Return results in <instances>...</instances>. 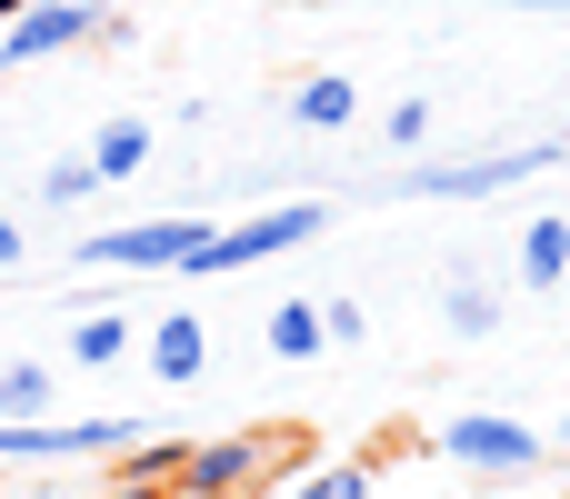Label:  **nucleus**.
<instances>
[{
	"label": "nucleus",
	"mask_w": 570,
	"mask_h": 499,
	"mask_svg": "<svg viewBox=\"0 0 570 499\" xmlns=\"http://www.w3.org/2000/svg\"><path fill=\"white\" fill-rule=\"evenodd\" d=\"M281 460H311L301 430H240V440H190V460L170 470L180 499H261L281 480Z\"/></svg>",
	"instance_id": "obj_1"
},
{
	"label": "nucleus",
	"mask_w": 570,
	"mask_h": 499,
	"mask_svg": "<svg viewBox=\"0 0 570 499\" xmlns=\"http://www.w3.org/2000/svg\"><path fill=\"white\" fill-rule=\"evenodd\" d=\"M321 230H331V200H281V210H250L240 230H210V250H200L180 280H230V270H261V260L301 250V240H321Z\"/></svg>",
	"instance_id": "obj_2"
},
{
	"label": "nucleus",
	"mask_w": 570,
	"mask_h": 499,
	"mask_svg": "<svg viewBox=\"0 0 570 499\" xmlns=\"http://www.w3.org/2000/svg\"><path fill=\"white\" fill-rule=\"evenodd\" d=\"M210 250V220H140V230H80L90 270H190Z\"/></svg>",
	"instance_id": "obj_3"
},
{
	"label": "nucleus",
	"mask_w": 570,
	"mask_h": 499,
	"mask_svg": "<svg viewBox=\"0 0 570 499\" xmlns=\"http://www.w3.org/2000/svg\"><path fill=\"white\" fill-rule=\"evenodd\" d=\"M561 150H570V140H531V150H491V160H431V170H411V190H421V200H501V190L541 180V170H551Z\"/></svg>",
	"instance_id": "obj_4"
},
{
	"label": "nucleus",
	"mask_w": 570,
	"mask_h": 499,
	"mask_svg": "<svg viewBox=\"0 0 570 499\" xmlns=\"http://www.w3.org/2000/svg\"><path fill=\"white\" fill-rule=\"evenodd\" d=\"M100 30H110L100 0H30L20 20H0V70H30V60H50L70 40H100Z\"/></svg>",
	"instance_id": "obj_5"
},
{
	"label": "nucleus",
	"mask_w": 570,
	"mask_h": 499,
	"mask_svg": "<svg viewBox=\"0 0 570 499\" xmlns=\"http://www.w3.org/2000/svg\"><path fill=\"white\" fill-rule=\"evenodd\" d=\"M130 420H0V460H120Z\"/></svg>",
	"instance_id": "obj_6"
},
{
	"label": "nucleus",
	"mask_w": 570,
	"mask_h": 499,
	"mask_svg": "<svg viewBox=\"0 0 570 499\" xmlns=\"http://www.w3.org/2000/svg\"><path fill=\"white\" fill-rule=\"evenodd\" d=\"M441 460L511 480V470H541V430H521V420H501V410H461V420L441 430Z\"/></svg>",
	"instance_id": "obj_7"
},
{
	"label": "nucleus",
	"mask_w": 570,
	"mask_h": 499,
	"mask_svg": "<svg viewBox=\"0 0 570 499\" xmlns=\"http://www.w3.org/2000/svg\"><path fill=\"white\" fill-rule=\"evenodd\" d=\"M200 360H210L200 310H160V330H150V380H160V390H190V380H200Z\"/></svg>",
	"instance_id": "obj_8"
},
{
	"label": "nucleus",
	"mask_w": 570,
	"mask_h": 499,
	"mask_svg": "<svg viewBox=\"0 0 570 499\" xmlns=\"http://www.w3.org/2000/svg\"><path fill=\"white\" fill-rule=\"evenodd\" d=\"M561 280H570V220L541 210V220H521V290H561Z\"/></svg>",
	"instance_id": "obj_9"
},
{
	"label": "nucleus",
	"mask_w": 570,
	"mask_h": 499,
	"mask_svg": "<svg viewBox=\"0 0 570 499\" xmlns=\"http://www.w3.org/2000/svg\"><path fill=\"white\" fill-rule=\"evenodd\" d=\"M351 110H361V90H351L341 70H321V80L291 90V120H301V130H351Z\"/></svg>",
	"instance_id": "obj_10"
},
{
	"label": "nucleus",
	"mask_w": 570,
	"mask_h": 499,
	"mask_svg": "<svg viewBox=\"0 0 570 499\" xmlns=\"http://www.w3.org/2000/svg\"><path fill=\"white\" fill-rule=\"evenodd\" d=\"M261 340H271V360H321L331 340H321V300H281L271 320H261Z\"/></svg>",
	"instance_id": "obj_11"
},
{
	"label": "nucleus",
	"mask_w": 570,
	"mask_h": 499,
	"mask_svg": "<svg viewBox=\"0 0 570 499\" xmlns=\"http://www.w3.org/2000/svg\"><path fill=\"white\" fill-rule=\"evenodd\" d=\"M150 160V120H100V140H90V170L100 180H130Z\"/></svg>",
	"instance_id": "obj_12"
},
{
	"label": "nucleus",
	"mask_w": 570,
	"mask_h": 499,
	"mask_svg": "<svg viewBox=\"0 0 570 499\" xmlns=\"http://www.w3.org/2000/svg\"><path fill=\"white\" fill-rule=\"evenodd\" d=\"M120 350H130V320H120V310H80V330H70V360H80V370H110Z\"/></svg>",
	"instance_id": "obj_13"
},
{
	"label": "nucleus",
	"mask_w": 570,
	"mask_h": 499,
	"mask_svg": "<svg viewBox=\"0 0 570 499\" xmlns=\"http://www.w3.org/2000/svg\"><path fill=\"white\" fill-rule=\"evenodd\" d=\"M441 320H451V340H491V330H501V300H491L481 280H451V300H441Z\"/></svg>",
	"instance_id": "obj_14"
},
{
	"label": "nucleus",
	"mask_w": 570,
	"mask_h": 499,
	"mask_svg": "<svg viewBox=\"0 0 570 499\" xmlns=\"http://www.w3.org/2000/svg\"><path fill=\"white\" fill-rule=\"evenodd\" d=\"M40 410H50V370L40 360H10L0 370V420H40Z\"/></svg>",
	"instance_id": "obj_15"
},
{
	"label": "nucleus",
	"mask_w": 570,
	"mask_h": 499,
	"mask_svg": "<svg viewBox=\"0 0 570 499\" xmlns=\"http://www.w3.org/2000/svg\"><path fill=\"white\" fill-rule=\"evenodd\" d=\"M291 499H371V460H331V470H311Z\"/></svg>",
	"instance_id": "obj_16"
},
{
	"label": "nucleus",
	"mask_w": 570,
	"mask_h": 499,
	"mask_svg": "<svg viewBox=\"0 0 570 499\" xmlns=\"http://www.w3.org/2000/svg\"><path fill=\"white\" fill-rule=\"evenodd\" d=\"M90 190H100V170H90V150H80V160H60V170L40 180V200H90Z\"/></svg>",
	"instance_id": "obj_17"
},
{
	"label": "nucleus",
	"mask_w": 570,
	"mask_h": 499,
	"mask_svg": "<svg viewBox=\"0 0 570 499\" xmlns=\"http://www.w3.org/2000/svg\"><path fill=\"white\" fill-rule=\"evenodd\" d=\"M361 330H371V310H361V300H321V340H331V350H351Z\"/></svg>",
	"instance_id": "obj_18"
},
{
	"label": "nucleus",
	"mask_w": 570,
	"mask_h": 499,
	"mask_svg": "<svg viewBox=\"0 0 570 499\" xmlns=\"http://www.w3.org/2000/svg\"><path fill=\"white\" fill-rule=\"evenodd\" d=\"M381 130H391V150H421V140H431V100H401Z\"/></svg>",
	"instance_id": "obj_19"
},
{
	"label": "nucleus",
	"mask_w": 570,
	"mask_h": 499,
	"mask_svg": "<svg viewBox=\"0 0 570 499\" xmlns=\"http://www.w3.org/2000/svg\"><path fill=\"white\" fill-rule=\"evenodd\" d=\"M100 499H180L170 480H100Z\"/></svg>",
	"instance_id": "obj_20"
},
{
	"label": "nucleus",
	"mask_w": 570,
	"mask_h": 499,
	"mask_svg": "<svg viewBox=\"0 0 570 499\" xmlns=\"http://www.w3.org/2000/svg\"><path fill=\"white\" fill-rule=\"evenodd\" d=\"M20 250H30V240H20V230L0 220V270H20Z\"/></svg>",
	"instance_id": "obj_21"
},
{
	"label": "nucleus",
	"mask_w": 570,
	"mask_h": 499,
	"mask_svg": "<svg viewBox=\"0 0 570 499\" xmlns=\"http://www.w3.org/2000/svg\"><path fill=\"white\" fill-rule=\"evenodd\" d=\"M20 10H30V0H0V20H20Z\"/></svg>",
	"instance_id": "obj_22"
},
{
	"label": "nucleus",
	"mask_w": 570,
	"mask_h": 499,
	"mask_svg": "<svg viewBox=\"0 0 570 499\" xmlns=\"http://www.w3.org/2000/svg\"><path fill=\"white\" fill-rule=\"evenodd\" d=\"M471 10H481V0H471ZM491 10H501V0H491Z\"/></svg>",
	"instance_id": "obj_23"
},
{
	"label": "nucleus",
	"mask_w": 570,
	"mask_h": 499,
	"mask_svg": "<svg viewBox=\"0 0 570 499\" xmlns=\"http://www.w3.org/2000/svg\"><path fill=\"white\" fill-rule=\"evenodd\" d=\"M561 440H570V420H561Z\"/></svg>",
	"instance_id": "obj_24"
},
{
	"label": "nucleus",
	"mask_w": 570,
	"mask_h": 499,
	"mask_svg": "<svg viewBox=\"0 0 570 499\" xmlns=\"http://www.w3.org/2000/svg\"><path fill=\"white\" fill-rule=\"evenodd\" d=\"M551 499H570V490H551Z\"/></svg>",
	"instance_id": "obj_25"
}]
</instances>
